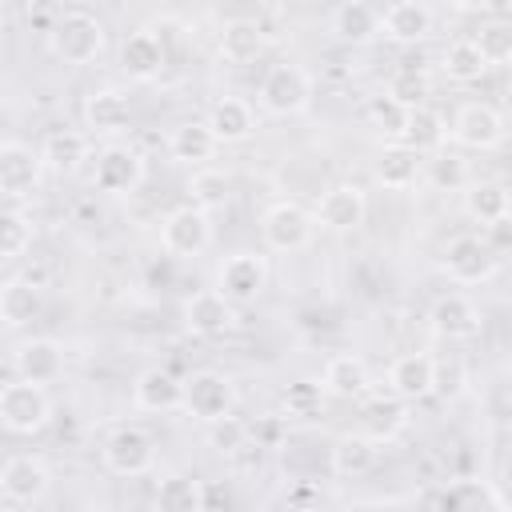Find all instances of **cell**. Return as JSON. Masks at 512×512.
I'll return each mask as SVG.
<instances>
[{"label":"cell","instance_id":"cell-36","mask_svg":"<svg viewBox=\"0 0 512 512\" xmlns=\"http://www.w3.org/2000/svg\"><path fill=\"white\" fill-rule=\"evenodd\" d=\"M376 180L392 192H404L420 180V156L404 144H384V152L376 156Z\"/></svg>","mask_w":512,"mask_h":512},{"label":"cell","instance_id":"cell-17","mask_svg":"<svg viewBox=\"0 0 512 512\" xmlns=\"http://www.w3.org/2000/svg\"><path fill=\"white\" fill-rule=\"evenodd\" d=\"M408 412H412V404H404L392 392H364L360 396V428L372 444L400 436L408 428Z\"/></svg>","mask_w":512,"mask_h":512},{"label":"cell","instance_id":"cell-3","mask_svg":"<svg viewBox=\"0 0 512 512\" xmlns=\"http://www.w3.org/2000/svg\"><path fill=\"white\" fill-rule=\"evenodd\" d=\"M232 404H236V388L224 372L216 368H196L192 376L180 380V408L204 424L220 420V416H232Z\"/></svg>","mask_w":512,"mask_h":512},{"label":"cell","instance_id":"cell-24","mask_svg":"<svg viewBox=\"0 0 512 512\" xmlns=\"http://www.w3.org/2000/svg\"><path fill=\"white\" fill-rule=\"evenodd\" d=\"M40 160L56 176L80 172L84 160H88V132H80V128H52L44 136V144H40Z\"/></svg>","mask_w":512,"mask_h":512},{"label":"cell","instance_id":"cell-41","mask_svg":"<svg viewBox=\"0 0 512 512\" xmlns=\"http://www.w3.org/2000/svg\"><path fill=\"white\" fill-rule=\"evenodd\" d=\"M228 188H232V176H228V172H220V168H200V172H192V180H188V196H192L188 204L212 212V208H220V204L228 200Z\"/></svg>","mask_w":512,"mask_h":512},{"label":"cell","instance_id":"cell-40","mask_svg":"<svg viewBox=\"0 0 512 512\" xmlns=\"http://www.w3.org/2000/svg\"><path fill=\"white\" fill-rule=\"evenodd\" d=\"M468 40L476 44V52H480V60H484L488 68L512 60V24H504V20H488V24H480V32L468 36Z\"/></svg>","mask_w":512,"mask_h":512},{"label":"cell","instance_id":"cell-29","mask_svg":"<svg viewBox=\"0 0 512 512\" xmlns=\"http://www.w3.org/2000/svg\"><path fill=\"white\" fill-rule=\"evenodd\" d=\"M132 404L140 412H172L180 408V380L168 368H144L132 380Z\"/></svg>","mask_w":512,"mask_h":512},{"label":"cell","instance_id":"cell-19","mask_svg":"<svg viewBox=\"0 0 512 512\" xmlns=\"http://www.w3.org/2000/svg\"><path fill=\"white\" fill-rule=\"evenodd\" d=\"M432 512H508V504H504L496 484H488L480 476H468V480L444 484Z\"/></svg>","mask_w":512,"mask_h":512},{"label":"cell","instance_id":"cell-37","mask_svg":"<svg viewBox=\"0 0 512 512\" xmlns=\"http://www.w3.org/2000/svg\"><path fill=\"white\" fill-rule=\"evenodd\" d=\"M440 72H444L452 84H472V80H480V76L488 72V64L480 60V52H476V44H472L468 36H456V40H448V48L440 52Z\"/></svg>","mask_w":512,"mask_h":512},{"label":"cell","instance_id":"cell-45","mask_svg":"<svg viewBox=\"0 0 512 512\" xmlns=\"http://www.w3.org/2000/svg\"><path fill=\"white\" fill-rule=\"evenodd\" d=\"M248 424L244 420H236V416H220V420H212L208 424V444L216 448V452H224V456H232V452H240L244 444H248Z\"/></svg>","mask_w":512,"mask_h":512},{"label":"cell","instance_id":"cell-27","mask_svg":"<svg viewBox=\"0 0 512 512\" xmlns=\"http://www.w3.org/2000/svg\"><path fill=\"white\" fill-rule=\"evenodd\" d=\"M40 308H44V288H36L32 280L8 276L0 284V324L24 328V324H32L40 316Z\"/></svg>","mask_w":512,"mask_h":512},{"label":"cell","instance_id":"cell-28","mask_svg":"<svg viewBox=\"0 0 512 512\" xmlns=\"http://www.w3.org/2000/svg\"><path fill=\"white\" fill-rule=\"evenodd\" d=\"M164 68V40L156 32H132L120 44V72L128 80H152Z\"/></svg>","mask_w":512,"mask_h":512},{"label":"cell","instance_id":"cell-31","mask_svg":"<svg viewBox=\"0 0 512 512\" xmlns=\"http://www.w3.org/2000/svg\"><path fill=\"white\" fill-rule=\"evenodd\" d=\"M264 44H268V36H264V24L260 20L240 16V20H228L220 28V56L228 64H252V60H260Z\"/></svg>","mask_w":512,"mask_h":512},{"label":"cell","instance_id":"cell-38","mask_svg":"<svg viewBox=\"0 0 512 512\" xmlns=\"http://www.w3.org/2000/svg\"><path fill=\"white\" fill-rule=\"evenodd\" d=\"M408 112H412V108H404V104H400V100H392L388 92H376V96H368V104H364V120H368V128H372V132H380V136H388L392 144H400V140H404Z\"/></svg>","mask_w":512,"mask_h":512},{"label":"cell","instance_id":"cell-20","mask_svg":"<svg viewBox=\"0 0 512 512\" xmlns=\"http://www.w3.org/2000/svg\"><path fill=\"white\" fill-rule=\"evenodd\" d=\"M316 384H320L324 396L360 400L364 392H372V368H368L364 356H356V352H340V356H332V360L324 364V372H320Z\"/></svg>","mask_w":512,"mask_h":512},{"label":"cell","instance_id":"cell-12","mask_svg":"<svg viewBox=\"0 0 512 512\" xmlns=\"http://www.w3.org/2000/svg\"><path fill=\"white\" fill-rule=\"evenodd\" d=\"M216 292L228 300V304H252L264 288H268V260L256 256V252H236L220 264V276H216Z\"/></svg>","mask_w":512,"mask_h":512},{"label":"cell","instance_id":"cell-44","mask_svg":"<svg viewBox=\"0 0 512 512\" xmlns=\"http://www.w3.org/2000/svg\"><path fill=\"white\" fill-rule=\"evenodd\" d=\"M320 404H324V392H320L316 380H296V384H288V392H284V412H288V416L312 420V416L320 412Z\"/></svg>","mask_w":512,"mask_h":512},{"label":"cell","instance_id":"cell-35","mask_svg":"<svg viewBox=\"0 0 512 512\" xmlns=\"http://www.w3.org/2000/svg\"><path fill=\"white\" fill-rule=\"evenodd\" d=\"M216 148H220V144H216V136L208 132L204 120L176 124L172 136H168V152H172V160H180V164H204V160L216 156Z\"/></svg>","mask_w":512,"mask_h":512},{"label":"cell","instance_id":"cell-5","mask_svg":"<svg viewBox=\"0 0 512 512\" xmlns=\"http://www.w3.org/2000/svg\"><path fill=\"white\" fill-rule=\"evenodd\" d=\"M160 244L172 260H192L212 244V216L196 204H180L160 220Z\"/></svg>","mask_w":512,"mask_h":512},{"label":"cell","instance_id":"cell-2","mask_svg":"<svg viewBox=\"0 0 512 512\" xmlns=\"http://www.w3.org/2000/svg\"><path fill=\"white\" fill-rule=\"evenodd\" d=\"M52 420V400L44 392V384H28V380H12L0 388V424L16 436H36L44 432Z\"/></svg>","mask_w":512,"mask_h":512},{"label":"cell","instance_id":"cell-10","mask_svg":"<svg viewBox=\"0 0 512 512\" xmlns=\"http://www.w3.org/2000/svg\"><path fill=\"white\" fill-rule=\"evenodd\" d=\"M44 176V160L40 148L24 144V140H0V192L12 200H24L40 188Z\"/></svg>","mask_w":512,"mask_h":512},{"label":"cell","instance_id":"cell-16","mask_svg":"<svg viewBox=\"0 0 512 512\" xmlns=\"http://www.w3.org/2000/svg\"><path fill=\"white\" fill-rule=\"evenodd\" d=\"M388 392L404 404H416L436 392V360L428 352H404L388 364Z\"/></svg>","mask_w":512,"mask_h":512},{"label":"cell","instance_id":"cell-25","mask_svg":"<svg viewBox=\"0 0 512 512\" xmlns=\"http://www.w3.org/2000/svg\"><path fill=\"white\" fill-rule=\"evenodd\" d=\"M128 96L120 88H96L84 100V128L96 136H116L128 124Z\"/></svg>","mask_w":512,"mask_h":512},{"label":"cell","instance_id":"cell-9","mask_svg":"<svg viewBox=\"0 0 512 512\" xmlns=\"http://www.w3.org/2000/svg\"><path fill=\"white\" fill-rule=\"evenodd\" d=\"M448 136H452L460 148L492 152V148L504 140V116H500L492 104H484V100H468V104L456 108Z\"/></svg>","mask_w":512,"mask_h":512},{"label":"cell","instance_id":"cell-4","mask_svg":"<svg viewBox=\"0 0 512 512\" xmlns=\"http://www.w3.org/2000/svg\"><path fill=\"white\" fill-rule=\"evenodd\" d=\"M260 108L268 112V116H296V112H304L308 108V100H312V76L300 68V64H272L268 72H264V80H260Z\"/></svg>","mask_w":512,"mask_h":512},{"label":"cell","instance_id":"cell-13","mask_svg":"<svg viewBox=\"0 0 512 512\" xmlns=\"http://www.w3.org/2000/svg\"><path fill=\"white\" fill-rule=\"evenodd\" d=\"M48 488H52V472H48V464L40 456L20 452V456L4 460V468H0V492H4V500L28 508V504H40L48 496Z\"/></svg>","mask_w":512,"mask_h":512},{"label":"cell","instance_id":"cell-33","mask_svg":"<svg viewBox=\"0 0 512 512\" xmlns=\"http://www.w3.org/2000/svg\"><path fill=\"white\" fill-rule=\"evenodd\" d=\"M444 140H448V124H444V116L436 112V108H428V104H420V108H412L408 112V128H404V148H412L420 160L424 156H432L436 148H444Z\"/></svg>","mask_w":512,"mask_h":512},{"label":"cell","instance_id":"cell-21","mask_svg":"<svg viewBox=\"0 0 512 512\" xmlns=\"http://www.w3.org/2000/svg\"><path fill=\"white\" fill-rule=\"evenodd\" d=\"M428 320H432V332L444 340H472L480 332V308L464 292H444L428 308Z\"/></svg>","mask_w":512,"mask_h":512},{"label":"cell","instance_id":"cell-6","mask_svg":"<svg viewBox=\"0 0 512 512\" xmlns=\"http://www.w3.org/2000/svg\"><path fill=\"white\" fill-rule=\"evenodd\" d=\"M100 456H104V468L116 476H144L156 464V440L140 424H120L108 432Z\"/></svg>","mask_w":512,"mask_h":512},{"label":"cell","instance_id":"cell-22","mask_svg":"<svg viewBox=\"0 0 512 512\" xmlns=\"http://www.w3.org/2000/svg\"><path fill=\"white\" fill-rule=\"evenodd\" d=\"M380 32L392 44H420L432 36V8L420 0H396L380 12Z\"/></svg>","mask_w":512,"mask_h":512},{"label":"cell","instance_id":"cell-32","mask_svg":"<svg viewBox=\"0 0 512 512\" xmlns=\"http://www.w3.org/2000/svg\"><path fill=\"white\" fill-rule=\"evenodd\" d=\"M208 496H204V484L188 472H172L156 484V496H152V512H204Z\"/></svg>","mask_w":512,"mask_h":512},{"label":"cell","instance_id":"cell-26","mask_svg":"<svg viewBox=\"0 0 512 512\" xmlns=\"http://www.w3.org/2000/svg\"><path fill=\"white\" fill-rule=\"evenodd\" d=\"M328 468L340 480H360L376 468V444L364 432H344L332 448H328Z\"/></svg>","mask_w":512,"mask_h":512},{"label":"cell","instance_id":"cell-42","mask_svg":"<svg viewBox=\"0 0 512 512\" xmlns=\"http://www.w3.org/2000/svg\"><path fill=\"white\" fill-rule=\"evenodd\" d=\"M32 244V220L20 208H0V260L24 256Z\"/></svg>","mask_w":512,"mask_h":512},{"label":"cell","instance_id":"cell-39","mask_svg":"<svg viewBox=\"0 0 512 512\" xmlns=\"http://www.w3.org/2000/svg\"><path fill=\"white\" fill-rule=\"evenodd\" d=\"M420 176H428V184L440 192L468 188V164H464V156H456L448 148H436L428 160H420Z\"/></svg>","mask_w":512,"mask_h":512},{"label":"cell","instance_id":"cell-46","mask_svg":"<svg viewBox=\"0 0 512 512\" xmlns=\"http://www.w3.org/2000/svg\"><path fill=\"white\" fill-rule=\"evenodd\" d=\"M284 512H320V508H312V504H300V500H292Z\"/></svg>","mask_w":512,"mask_h":512},{"label":"cell","instance_id":"cell-30","mask_svg":"<svg viewBox=\"0 0 512 512\" xmlns=\"http://www.w3.org/2000/svg\"><path fill=\"white\" fill-rule=\"evenodd\" d=\"M328 28L344 40V44H368L380 36V8L364 4V0H348V4H336L332 16H328Z\"/></svg>","mask_w":512,"mask_h":512},{"label":"cell","instance_id":"cell-8","mask_svg":"<svg viewBox=\"0 0 512 512\" xmlns=\"http://www.w3.org/2000/svg\"><path fill=\"white\" fill-rule=\"evenodd\" d=\"M496 264H500L496 248H492L484 236H472V232L452 236L448 248H444V260H440V268H444L456 284H484V280L496 272Z\"/></svg>","mask_w":512,"mask_h":512},{"label":"cell","instance_id":"cell-23","mask_svg":"<svg viewBox=\"0 0 512 512\" xmlns=\"http://www.w3.org/2000/svg\"><path fill=\"white\" fill-rule=\"evenodd\" d=\"M208 132L216 136V144H244L252 132H256V112L248 100L240 96H220L208 112Z\"/></svg>","mask_w":512,"mask_h":512},{"label":"cell","instance_id":"cell-18","mask_svg":"<svg viewBox=\"0 0 512 512\" xmlns=\"http://www.w3.org/2000/svg\"><path fill=\"white\" fill-rule=\"evenodd\" d=\"M12 368H16V380H28V384H48L64 372V348L60 340L52 336H32V340H20L16 352H12Z\"/></svg>","mask_w":512,"mask_h":512},{"label":"cell","instance_id":"cell-15","mask_svg":"<svg viewBox=\"0 0 512 512\" xmlns=\"http://www.w3.org/2000/svg\"><path fill=\"white\" fill-rule=\"evenodd\" d=\"M184 328L192 336H204V340H216L224 332L236 328V304H228L216 288H200L188 296L184 304Z\"/></svg>","mask_w":512,"mask_h":512},{"label":"cell","instance_id":"cell-43","mask_svg":"<svg viewBox=\"0 0 512 512\" xmlns=\"http://www.w3.org/2000/svg\"><path fill=\"white\" fill-rule=\"evenodd\" d=\"M392 100H400L404 108H420L424 104V96H428V76L420 72V68H400L392 80H388V88H384Z\"/></svg>","mask_w":512,"mask_h":512},{"label":"cell","instance_id":"cell-34","mask_svg":"<svg viewBox=\"0 0 512 512\" xmlns=\"http://www.w3.org/2000/svg\"><path fill=\"white\" fill-rule=\"evenodd\" d=\"M508 208H512V200H508V188L500 180H480V184H468V192H464V212L476 224L496 228L508 220Z\"/></svg>","mask_w":512,"mask_h":512},{"label":"cell","instance_id":"cell-11","mask_svg":"<svg viewBox=\"0 0 512 512\" xmlns=\"http://www.w3.org/2000/svg\"><path fill=\"white\" fill-rule=\"evenodd\" d=\"M144 180V156L128 144H108L96 156V172H92V188L108 192V196H128L136 192Z\"/></svg>","mask_w":512,"mask_h":512},{"label":"cell","instance_id":"cell-14","mask_svg":"<svg viewBox=\"0 0 512 512\" xmlns=\"http://www.w3.org/2000/svg\"><path fill=\"white\" fill-rule=\"evenodd\" d=\"M364 212H368V200H364L360 184H332L320 192L312 224H320L328 232H356L364 224Z\"/></svg>","mask_w":512,"mask_h":512},{"label":"cell","instance_id":"cell-7","mask_svg":"<svg viewBox=\"0 0 512 512\" xmlns=\"http://www.w3.org/2000/svg\"><path fill=\"white\" fill-rule=\"evenodd\" d=\"M312 212L300 208L296 200H276L260 216V236L272 252H300L312 240Z\"/></svg>","mask_w":512,"mask_h":512},{"label":"cell","instance_id":"cell-1","mask_svg":"<svg viewBox=\"0 0 512 512\" xmlns=\"http://www.w3.org/2000/svg\"><path fill=\"white\" fill-rule=\"evenodd\" d=\"M48 48L64 64H92L104 52V24L88 8H68L52 20Z\"/></svg>","mask_w":512,"mask_h":512}]
</instances>
